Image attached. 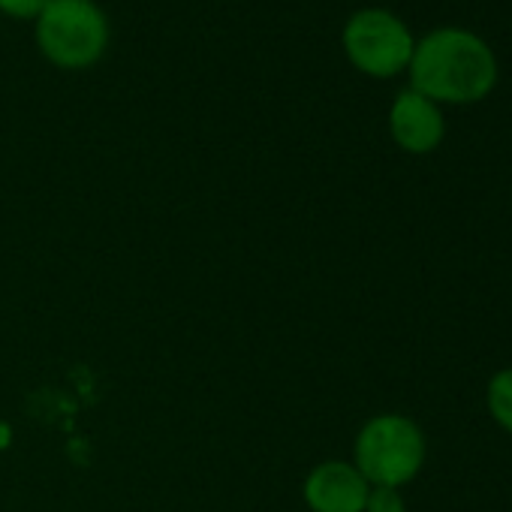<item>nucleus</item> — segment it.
Listing matches in <instances>:
<instances>
[{
  "label": "nucleus",
  "instance_id": "nucleus-7",
  "mask_svg": "<svg viewBox=\"0 0 512 512\" xmlns=\"http://www.w3.org/2000/svg\"><path fill=\"white\" fill-rule=\"evenodd\" d=\"M488 410L500 428L512 434V368L497 371L488 383Z\"/></svg>",
  "mask_w": 512,
  "mask_h": 512
},
{
  "label": "nucleus",
  "instance_id": "nucleus-9",
  "mask_svg": "<svg viewBox=\"0 0 512 512\" xmlns=\"http://www.w3.org/2000/svg\"><path fill=\"white\" fill-rule=\"evenodd\" d=\"M49 0H0V10L13 19H40Z\"/></svg>",
  "mask_w": 512,
  "mask_h": 512
},
{
  "label": "nucleus",
  "instance_id": "nucleus-4",
  "mask_svg": "<svg viewBox=\"0 0 512 512\" xmlns=\"http://www.w3.org/2000/svg\"><path fill=\"white\" fill-rule=\"evenodd\" d=\"M344 49L362 73L386 79L410 67L413 37L389 10H359L344 28Z\"/></svg>",
  "mask_w": 512,
  "mask_h": 512
},
{
  "label": "nucleus",
  "instance_id": "nucleus-5",
  "mask_svg": "<svg viewBox=\"0 0 512 512\" xmlns=\"http://www.w3.org/2000/svg\"><path fill=\"white\" fill-rule=\"evenodd\" d=\"M368 479L347 461H323L305 479V503L314 512H365Z\"/></svg>",
  "mask_w": 512,
  "mask_h": 512
},
{
  "label": "nucleus",
  "instance_id": "nucleus-3",
  "mask_svg": "<svg viewBox=\"0 0 512 512\" xmlns=\"http://www.w3.org/2000/svg\"><path fill=\"white\" fill-rule=\"evenodd\" d=\"M353 455L356 470L368 479V485L398 488L419 473L425 461V434L413 419L383 413L365 422Z\"/></svg>",
  "mask_w": 512,
  "mask_h": 512
},
{
  "label": "nucleus",
  "instance_id": "nucleus-1",
  "mask_svg": "<svg viewBox=\"0 0 512 512\" xmlns=\"http://www.w3.org/2000/svg\"><path fill=\"white\" fill-rule=\"evenodd\" d=\"M413 91L443 103L482 100L497 82L494 52L470 31L440 28L413 46L410 58Z\"/></svg>",
  "mask_w": 512,
  "mask_h": 512
},
{
  "label": "nucleus",
  "instance_id": "nucleus-2",
  "mask_svg": "<svg viewBox=\"0 0 512 512\" xmlns=\"http://www.w3.org/2000/svg\"><path fill=\"white\" fill-rule=\"evenodd\" d=\"M37 43L55 67L88 70L109 46V22L94 0H49L37 19Z\"/></svg>",
  "mask_w": 512,
  "mask_h": 512
},
{
  "label": "nucleus",
  "instance_id": "nucleus-6",
  "mask_svg": "<svg viewBox=\"0 0 512 512\" xmlns=\"http://www.w3.org/2000/svg\"><path fill=\"white\" fill-rule=\"evenodd\" d=\"M392 139L410 154H428L443 142V115L434 100L416 94L413 88L398 94L389 112Z\"/></svg>",
  "mask_w": 512,
  "mask_h": 512
},
{
  "label": "nucleus",
  "instance_id": "nucleus-8",
  "mask_svg": "<svg viewBox=\"0 0 512 512\" xmlns=\"http://www.w3.org/2000/svg\"><path fill=\"white\" fill-rule=\"evenodd\" d=\"M365 512H404V497L398 488L371 485L368 500H365Z\"/></svg>",
  "mask_w": 512,
  "mask_h": 512
}]
</instances>
